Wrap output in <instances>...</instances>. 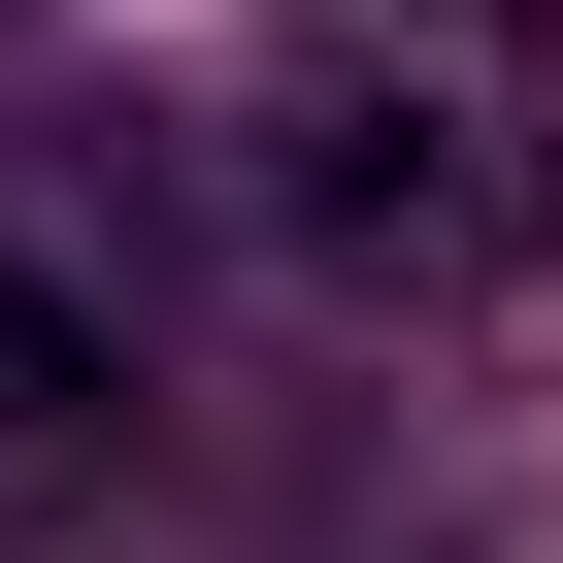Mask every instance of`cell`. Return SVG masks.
Instances as JSON below:
<instances>
[{"instance_id": "cell-3", "label": "cell", "mask_w": 563, "mask_h": 563, "mask_svg": "<svg viewBox=\"0 0 563 563\" xmlns=\"http://www.w3.org/2000/svg\"><path fill=\"white\" fill-rule=\"evenodd\" d=\"M0 34H34V0H0Z\"/></svg>"}, {"instance_id": "cell-2", "label": "cell", "mask_w": 563, "mask_h": 563, "mask_svg": "<svg viewBox=\"0 0 563 563\" xmlns=\"http://www.w3.org/2000/svg\"><path fill=\"white\" fill-rule=\"evenodd\" d=\"M265 232H299V265H398V299L530 265V232H563V34H464L431 100H398V67L265 100Z\"/></svg>"}, {"instance_id": "cell-1", "label": "cell", "mask_w": 563, "mask_h": 563, "mask_svg": "<svg viewBox=\"0 0 563 563\" xmlns=\"http://www.w3.org/2000/svg\"><path fill=\"white\" fill-rule=\"evenodd\" d=\"M133 464H166V166L0 133V563L133 530Z\"/></svg>"}]
</instances>
